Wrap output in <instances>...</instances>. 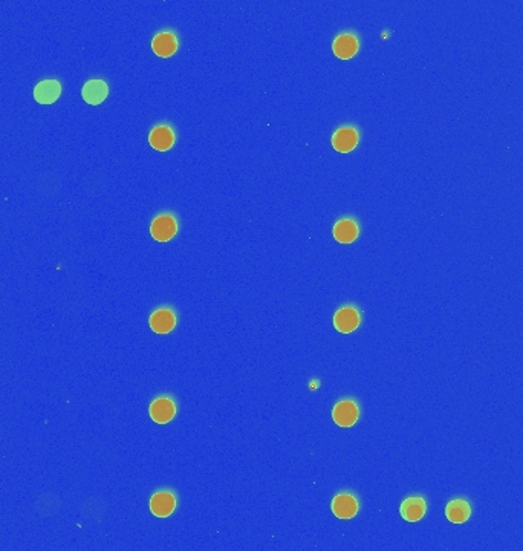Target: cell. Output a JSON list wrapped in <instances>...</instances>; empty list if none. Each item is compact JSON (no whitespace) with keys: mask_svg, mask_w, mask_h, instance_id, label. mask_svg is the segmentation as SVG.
Here are the masks:
<instances>
[{"mask_svg":"<svg viewBox=\"0 0 523 551\" xmlns=\"http://www.w3.org/2000/svg\"><path fill=\"white\" fill-rule=\"evenodd\" d=\"M178 233V220L172 213H161L150 224L152 238L158 242H168Z\"/></svg>","mask_w":523,"mask_h":551,"instance_id":"obj_1","label":"cell"},{"mask_svg":"<svg viewBox=\"0 0 523 551\" xmlns=\"http://www.w3.org/2000/svg\"><path fill=\"white\" fill-rule=\"evenodd\" d=\"M332 513L343 521L353 520L360 512V502L351 492H341L332 499Z\"/></svg>","mask_w":523,"mask_h":551,"instance_id":"obj_2","label":"cell"},{"mask_svg":"<svg viewBox=\"0 0 523 551\" xmlns=\"http://www.w3.org/2000/svg\"><path fill=\"white\" fill-rule=\"evenodd\" d=\"M361 325V313L355 305H344L334 315V327L341 334H351Z\"/></svg>","mask_w":523,"mask_h":551,"instance_id":"obj_3","label":"cell"},{"mask_svg":"<svg viewBox=\"0 0 523 551\" xmlns=\"http://www.w3.org/2000/svg\"><path fill=\"white\" fill-rule=\"evenodd\" d=\"M360 418V406L355 400L344 399L332 409V420L340 427H352Z\"/></svg>","mask_w":523,"mask_h":551,"instance_id":"obj_4","label":"cell"},{"mask_svg":"<svg viewBox=\"0 0 523 551\" xmlns=\"http://www.w3.org/2000/svg\"><path fill=\"white\" fill-rule=\"evenodd\" d=\"M176 506H178V498H176L175 493L168 489L158 490L150 499L152 515L161 517V520L173 515Z\"/></svg>","mask_w":523,"mask_h":551,"instance_id":"obj_5","label":"cell"},{"mask_svg":"<svg viewBox=\"0 0 523 551\" xmlns=\"http://www.w3.org/2000/svg\"><path fill=\"white\" fill-rule=\"evenodd\" d=\"M176 323H178V317H176V313L170 306L158 308V310L152 313L149 319V325L156 334H168V332L175 329Z\"/></svg>","mask_w":523,"mask_h":551,"instance_id":"obj_6","label":"cell"},{"mask_svg":"<svg viewBox=\"0 0 523 551\" xmlns=\"http://www.w3.org/2000/svg\"><path fill=\"white\" fill-rule=\"evenodd\" d=\"M150 418L158 424H167L176 417V403L167 395L158 396L149 408Z\"/></svg>","mask_w":523,"mask_h":551,"instance_id":"obj_7","label":"cell"},{"mask_svg":"<svg viewBox=\"0 0 523 551\" xmlns=\"http://www.w3.org/2000/svg\"><path fill=\"white\" fill-rule=\"evenodd\" d=\"M360 143V134L357 127L341 126L332 135V148L340 153H349L357 148Z\"/></svg>","mask_w":523,"mask_h":551,"instance_id":"obj_8","label":"cell"},{"mask_svg":"<svg viewBox=\"0 0 523 551\" xmlns=\"http://www.w3.org/2000/svg\"><path fill=\"white\" fill-rule=\"evenodd\" d=\"M178 48L179 40L173 31H159L158 34H155V37L152 38V51L158 57H163V59L172 57L178 51Z\"/></svg>","mask_w":523,"mask_h":551,"instance_id":"obj_9","label":"cell"},{"mask_svg":"<svg viewBox=\"0 0 523 551\" xmlns=\"http://www.w3.org/2000/svg\"><path fill=\"white\" fill-rule=\"evenodd\" d=\"M175 141H176V135H175V131L170 124L161 123V124H156L150 131L149 143H150L152 148L158 152L170 150L175 145Z\"/></svg>","mask_w":523,"mask_h":551,"instance_id":"obj_10","label":"cell"},{"mask_svg":"<svg viewBox=\"0 0 523 551\" xmlns=\"http://www.w3.org/2000/svg\"><path fill=\"white\" fill-rule=\"evenodd\" d=\"M360 50V40L352 32H343V34L337 36L332 42V51L334 54L341 60H349L353 55H357Z\"/></svg>","mask_w":523,"mask_h":551,"instance_id":"obj_11","label":"cell"},{"mask_svg":"<svg viewBox=\"0 0 523 551\" xmlns=\"http://www.w3.org/2000/svg\"><path fill=\"white\" fill-rule=\"evenodd\" d=\"M401 517L407 522H418L427 513V502L422 496H408L401 502Z\"/></svg>","mask_w":523,"mask_h":551,"instance_id":"obj_12","label":"cell"},{"mask_svg":"<svg viewBox=\"0 0 523 551\" xmlns=\"http://www.w3.org/2000/svg\"><path fill=\"white\" fill-rule=\"evenodd\" d=\"M109 95V86L101 78H92L89 82H86L82 89L83 100L91 104V106H98Z\"/></svg>","mask_w":523,"mask_h":551,"instance_id":"obj_13","label":"cell"},{"mask_svg":"<svg viewBox=\"0 0 523 551\" xmlns=\"http://www.w3.org/2000/svg\"><path fill=\"white\" fill-rule=\"evenodd\" d=\"M61 95V85L59 80L46 78L34 87V99L38 104H54Z\"/></svg>","mask_w":523,"mask_h":551,"instance_id":"obj_14","label":"cell"},{"mask_svg":"<svg viewBox=\"0 0 523 551\" xmlns=\"http://www.w3.org/2000/svg\"><path fill=\"white\" fill-rule=\"evenodd\" d=\"M332 234L340 244H352L360 236V225L353 217H341L340 221L335 222Z\"/></svg>","mask_w":523,"mask_h":551,"instance_id":"obj_15","label":"cell"},{"mask_svg":"<svg viewBox=\"0 0 523 551\" xmlns=\"http://www.w3.org/2000/svg\"><path fill=\"white\" fill-rule=\"evenodd\" d=\"M445 516L450 522L464 524L470 520L471 506L470 502L462 498L452 499L445 507Z\"/></svg>","mask_w":523,"mask_h":551,"instance_id":"obj_16","label":"cell"}]
</instances>
